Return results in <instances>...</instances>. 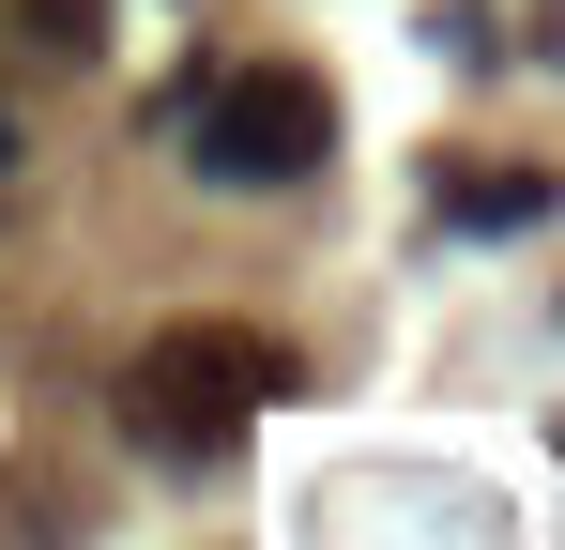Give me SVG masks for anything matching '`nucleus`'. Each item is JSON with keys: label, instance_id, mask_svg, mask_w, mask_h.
<instances>
[{"label": "nucleus", "instance_id": "nucleus-3", "mask_svg": "<svg viewBox=\"0 0 565 550\" xmlns=\"http://www.w3.org/2000/svg\"><path fill=\"white\" fill-rule=\"evenodd\" d=\"M444 214H459V230H535V214H551V169H444Z\"/></svg>", "mask_w": 565, "mask_h": 550}, {"label": "nucleus", "instance_id": "nucleus-1", "mask_svg": "<svg viewBox=\"0 0 565 550\" xmlns=\"http://www.w3.org/2000/svg\"><path fill=\"white\" fill-rule=\"evenodd\" d=\"M290 382H306V352L290 337H260V321H153L138 337V367H122V429L153 458H230L260 413H276Z\"/></svg>", "mask_w": 565, "mask_h": 550}, {"label": "nucleus", "instance_id": "nucleus-4", "mask_svg": "<svg viewBox=\"0 0 565 550\" xmlns=\"http://www.w3.org/2000/svg\"><path fill=\"white\" fill-rule=\"evenodd\" d=\"M15 31H31V46H62V62H77V46H107L93 0H15Z\"/></svg>", "mask_w": 565, "mask_h": 550}, {"label": "nucleus", "instance_id": "nucleus-2", "mask_svg": "<svg viewBox=\"0 0 565 550\" xmlns=\"http://www.w3.org/2000/svg\"><path fill=\"white\" fill-rule=\"evenodd\" d=\"M321 154H337V92L306 62H245L199 107V183H306Z\"/></svg>", "mask_w": 565, "mask_h": 550}]
</instances>
